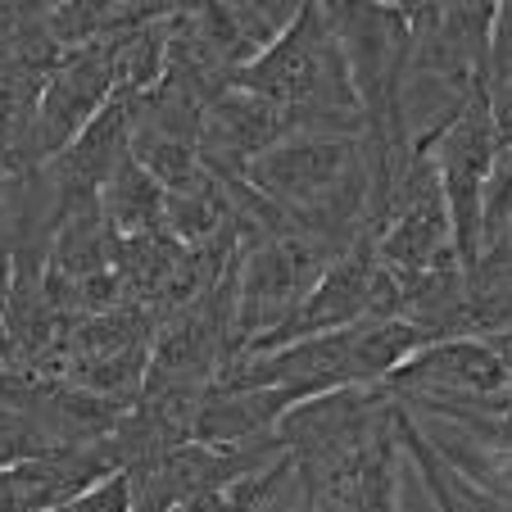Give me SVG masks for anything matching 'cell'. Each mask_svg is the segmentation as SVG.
Returning a JSON list of instances; mask_svg holds the SVG:
<instances>
[{
    "label": "cell",
    "mask_w": 512,
    "mask_h": 512,
    "mask_svg": "<svg viewBox=\"0 0 512 512\" xmlns=\"http://www.w3.org/2000/svg\"><path fill=\"white\" fill-rule=\"evenodd\" d=\"M481 254L512 259V145L494 150L481 186Z\"/></svg>",
    "instance_id": "cell-6"
},
{
    "label": "cell",
    "mask_w": 512,
    "mask_h": 512,
    "mask_svg": "<svg viewBox=\"0 0 512 512\" xmlns=\"http://www.w3.org/2000/svg\"><path fill=\"white\" fill-rule=\"evenodd\" d=\"M512 331V259L481 254L467 268V336Z\"/></svg>",
    "instance_id": "cell-5"
},
{
    "label": "cell",
    "mask_w": 512,
    "mask_h": 512,
    "mask_svg": "<svg viewBox=\"0 0 512 512\" xmlns=\"http://www.w3.org/2000/svg\"><path fill=\"white\" fill-rule=\"evenodd\" d=\"M118 463L109 454V440H91V445H59L41 449V454L0 463V512H46L59 503L78 499L96 481L114 476Z\"/></svg>",
    "instance_id": "cell-4"
},
{
    "label": "cell",
    "mask_w": 512,
    "mask_h": 512,
    "mask_svg": "<svg viewBox=\"0 0 512 512\" xmlns=\"http://www.w3.org/2000/svg\"><path fill=\"white\" fill-rule=\"evenodd\" d=\"M422 345H431V336H422L408 322L363 318V322H349V327L322 331V336H304V340H290V345L263 349V354L232 358L213 386L223 390L263 386L304 404V399L331 395V390L377 386Z\"/></svg>",
    "instance_id": "cell-1"
},
{
    "label": "cell",
    "mask_w": 512,
    "mask_h": 512,
    "mask_svg": "<svg viewBox=\"0 0 512 512\" xmlns=\"http://www.w3.org/2000/svg\"><path fill=\"white\" fill-rule=\"evenodd\" d=\"M499 150V132L490 118V87L476 91L458 118L426 145L435 177H440V195L449 209V227H454V254L463 268L481 259V186Z\"/></svg>",
    "instance_id": "cell-3"
},
{
    "label": "cell",
    "mask_w": 512,
    "mask_h": 512,
    "mask_svg": "<svg viewBox=\"0 0 512 512\" xmlns=\"http://www.w3.org/2000/svg\"><path fill=\"white\" fill-rule=\"evenodd\" d=\"M232 87L254 91L272 105L300 114L313 127L336 132H363L358 96L349 82L345 55L331 37L327 19L313 0H300V10L281 23V32L232 73Z\"/></svg>",
    "instance_id": "cell-2"
},
{
    "label": "cell",
    "mask_w": 512,
    "mask_h": 512,
    "mask_svg": "<svg viewBox=\"0 0 512 512\" xmlns=\"http://www.w3.org/2000/svg\"><path fill=\"white\" fill-rule=\"evenodd\" d=\"M472 512H512V503L494 499V494H485V490H476L472 485Z\"/></svg>",
    "instance_id": "cell-7"
}]
</instances>
